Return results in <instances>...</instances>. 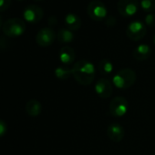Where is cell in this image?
<instances>
[{
	"label": "cell",
	"mask_w": 155,
	"mask_h": 155,
	"mask_svg": "<svg viewBox=\"0 0 155 155\" xmlns=\"http://www.w3.org/2000/svg\"><path fill=\"white\" fill-rule=\"evenodd\" d=\"M146 26L140 21L130 22L126 28L127 37L132 41H139L144 38L146 35Z\"/></svg>",
	"instance_id": "52a82bcc"
},
{
	"label": "cell",
	"mask_w": 155,
	"mask_h": 155,
	"mask_svg": "<svg viewBox=\"0 0 155 155\" xmlns=\"http://www.w3.org/2000/svg\"><path fill=\"white\" fill-rule=\"evenodd\" d=\"M144 22H145V26L150 27V28H154L155 27V14L154 13L147 14L144 18Z\"/></svg>",
	"instance_id": "ffe728a7"
},
{
	"label": "cell",
	"mask_w": 155,
	"mask_h": 155,
	"mask_svg": "<svg viewBox=\"0 0 155 155\" xmlns=\"http://www.w3.org/2000/svg\"><path fill=\"white\" fill-rule=\"evenodd\" d=\"M140 8L147 14L155 11V0H140Z\"/></svg>",
	"instance_id": "d6986e66"
},
{
	"label": "cell",
	"mask_w": 155,
	"mask_h": 155,
	"mask_svg": "<svg viewBox=\"0 0 155 155\" xmlns=\"http://www.w3.org/2000/svg\"><path fill=\"white\" fill-rule=\"evenodd\" d=\"M7 130H8L7 123H6L3 120L0 119V138L3 137V136L6 134Z\"/></svg>",
	"instance_id": "7402d4cb"
},
{
	"label": "cell",
	"mask_w": 155,
	"mask_h": 155,
	"mask_svg": "<svg viewBox=\"0 0 155 155\" xmlns=\"http://www.w3.org/2000/svg\"><path fill=\"white\" fill-rule=\"evenodd\" d=\"M43 9L37 6V5H29L28 6L23 12V18L24 19L30 23V24H36L38 23L42 18H43Z\"/></svg>",
	"instance_id": "ba28073f"
},
{
	"label": "cell",
	"mask_w": 155,
	"mask_h": 155,
	"mask_svg": "<svg viewBox=\"0 0 155 155\" xmlns=\"http://www.w3.org/2000/svg\"><path fill=\"white\" fill-rule=\"evenodd\" d=\"M11 5V0H0V12L5 11L9 8Z\"/></svg>",
	"instance_id": "44dd1931"
},
{
	"label": "cell",
	"mask_w": 155,
	"mask_h": 155,
	"mask_svg": "<svg viewBox=\"0 0 155 155\" xmlns=\"http://www.w3.org/2000/svg\"><path fill=\"white\" fill-rule=\"evenodd\" d=\"M55 76L57 77V79L60 81H66L68 80L69 78L72 76V67L69 68L68 66H59L56 68L55 71Z\"/></svg>",
	"instance_id": "2e32d148"
},
{
	"label": "cell",
	"mask_w": 155,
	"mask_h": 155,
	"mask_svg": "<svg viewBox=\"0 0 155 155\" xmlns=\"http://www.w3.org/2000/svg\"><path fill=\"white\" fill-rule=\"evenodd\" d=\"M154 155H155V154H154Z\"/></svg>",
	"instance_id": "83f0119b"
},
{
	"label": "cell",
	"mask_w": 155,
	"mask_h": 155,
	"mask_svg": "<svg viewBox=\"0 0 155 155\" xmlns=\"http://www.w3.org/2000/svg\"><path fill=\"white\" fill-rule=\"evenodd\" d=\"M99 71H100L101 74H102L104 76L110 75L112 73V71H113V64H112V62L108 58L101 59L100 61V64H99Z\"/></svg>",
	"instance_id": "ac0fdd59"
},
{
	"label": "cell",
	"mask_w": 155,
	"mask_h": 155,
	"mask_svg": "<svg viewBox=\"0 0 155 155\" xmlns=\"http://www.w3.org/2000/svg\"><path fill=\"white\" fill-rule=\"evenodd\" d=\"M1 27H2V18L0 17V28H1Z\"/></svg>",
	"instance_id": "cb8c5ba5"
},
{
	"label": "cell",
	"mask_w": 155,
	"mask_h": 155,
	"mask_svg": "<svg viewBox=\"0 0 155 155\" xmlns=\"http://www.w3.org/2000/svg\"><path fill=\"white\" fill-rule=\"evenodd\" d=\"M58 57H59V60L64 66H69L74 62L76 58V53L71 47L64 46L60 48Z\"/></svg>",
	"instance_id": "7c38bea8"
},
{
	"label": "cell",
	"mask_w": 155,
	"mask_h": 155,
	"mask_svg": "<svg viewBox=\"0 0 155 155\" xmlns=\"http://www.w3.org/2000/svg\"><path fill=\"white\" fill-rule=\"evenodd\" d=\"M42 111V105L37 100H30L26 104V112L31 117L38 116Z\"/></svg>",
	"instance_id": "9a60e30c"
},
{
	"label": "cell",
	"mask_w": 155,
	"mask_h": 155,
	"mask_svg": "<svg viewBox=\"0 0 155 155\" xmlns=\"http://www.w3.org/2000/svg\"><path fill=\"white\" fill-rule=\"evenodd\" d=\"M95 92L101 99H109L113 92L112 83L107 79H100L95 84Z\"/></svg>",
	"instance_id": "30bf717a"
},
{
	"label": "cell",
	"mask_w": 155,
	"mask_h": 155,
	"mask_svg": "<svg viewBox=\"0 0 155 155\" xmlns=\"http://www.w3.org/2000/svg\"><path fill=\"white\" fill-rule=\"evenodd\" d=\"M107 135L110 140L114 142H120L124 138L125 130L119 123H111L107 128Z\"/></svg>",
	"instance_id": "8fae6325"
},
{
	"label": "cell",
	"mask_w": 155,
	"mask_h": 155,
	"mask_svg": "<svg viewBox=\"0 0 155 155\" xmlns=\"http://www.w3.org/2000/svg\"><path fill=\"white\" fill-rule=\"evenodd\" d=\"M57 38L60 43L67 44V43H71L74 40L75 36L73 34V31L68 28H61L58 30L57 34Z\"/></svg>",
	"instance_id": "e0dca14e"
},
{
	"label": "cell",
	"mask_w": 155,
	"mask_h": 155,
	"mask_svg": "<svg viewBox=\"0 0 155 155\" xmlns=\"http://www.w3.org/2000/svg\"><path fill=\"white\" fill-rule=\"evenodd\" d=\"M57 35L50 28H44L40 29L36 36V42L40 47H48L56 39Z\"/></svg>",
	"instance_id": "9c48e42d"
},
{
	"label": "cell",
	"mask_w": 155,
	"mask_h": 155,
	"mask_svg": "<svg viewBox=\"0 0 155 155\" xmlns=\"http://www.w3.org/2000/svg\"><path fill=\"white\" fill-rule=\"evenodd\" d=\"M153 42H154V44H155V35H154V37H153Z\"/></svg>",
	"instance_id": "d4e9b609"
},
{
	"label": "cell",
	"mask_w": 155,
	"mask_h": 155,
	"mask_svg": "<svg viewBox=\"0 0 155 155\" xmlns=\"http://www.w3.org/2000/svg\"><path fill=\"white\" fill-rule=\"evenodd\" d=\"M2 29H3L4 34L7 37L18 38V37L22 36L25 33L27 29V26H26V23L22 19L18 18H13L7 20L3 24Z\"/></svg>",
	"instance_id": "3957f363"
},
{
	"label": "cell",
	"mask_w": 155,
	"mask_h": 155,
	"mask_svg": "<svg viewBox=\"0 0 155 155\" xmlns=\"http://www.w3.org/2000/svg\"><path fill=\"white\" fill-rule=\"evenodd\" d=\"M111 21H113V24L115 25V22H116L115 18H114L113 17H109V18H107V20H106V25L109 26V27H113V25L111 24Z\"/></svg>",
	"instance_id": "603a6c76"
},
{
	"label": "cell",
	"mask_w": 155,
	"mask_h": 155,
	"mask_svg": "<svg viewBox=\"0 0 155 155\" xmlns=\"http://www.w3.org/2000/svg\"><path fill=\"white\" fill-rule=\"evenodd\" d=\"M65 25L68 29L71 31H77L81 27V19L76 14L68 13L65 17Z\"/></svg>",
	"instance_id": "5bb4252c"
},
{
	"label": "cell",
	"mask_w": 155,
	"mask_h": 155,
	"mask_svg": "<svg viewBox=\"0 0 155 155\" xmlns=\"http://www.w3.org/2000/svg\"><path fill=\"white\" fill-rule=\"evenodd\" d=\"M18 1H22V0H18Z\"/></svg>",
	"instance_id": "4316f807"
},
{
	"label": "cell",
	"mask_w": 155,
	"mask_h": 155,
	"mask_svg": "<svg viewBox=\"0 0 155 155\" xmlns=\"http://www.w3.org/2000/svg\"><path fill=\"white\" fill-rule=\"evenodd\" d=\"M150 54H151V48L147 44H140L137 46L132 52V56L137 61H144L148 59Z\"/></svg>",
	"instance_id": "4fadbf2b"
},
{
	"label": "cell",
	"mask_w": 155,
	"mask_h": 155,
	"mask_svg": "<svg viewBox=\"0 0 155 155\" xmlns=\"http://www.w3.org/2000/svg\"><path fill=\"white\" fill-rule=\"evenodd\" d=\"M136 72L129 68L119 70L112 78L113 85L119 90H128L136 81Z\"/></svg>",
	"instance_id": "7a4b0ae2"
},
{
	"label": "cell",
	"mask_w": 155,
	"mask_h": 155,
	"mask_svg": "<svg viewBox=\"0 0 155 155\" xmlns=\"http://www.w3.org/2000/svg\"><path fill=\"white\" fill-rule=\"evenodd\" d=\"M35 1H42V0H35Z\"/></svg>",
	"instance_id": "484cf974"
},
{
	"label": "cell",
	"mask_w": 155,
	"mask_h": 155,
	"mask_svg": "<svg viewBox=\"0 0 155 155\" xmlns=\"http://www.w3.org/2000/svg\"><path fill=\"white\" fill-rule=\"evenodd\" d=\"M110 113L115 118H121L126 115L129 110L128 101L120 96L115 97L110 103Z\"/></svg>",
	"instance_id": "5b68a950"
},
{
	"label": "cell",
	"mask_w": 155,
	"mask_h": 155,
	"mask_svg": "<svg viewBox=\"0 0 155 155\" xmlns=\"http://www.w3.org/2000/svg\"><path fill=\"white\" fill-rule=\"evenodd\" d=\"M87 12L89 17L94 21H103L107 18L108 10L105 5L100 0H93L87 8Z\"/></svg>",
	"instance_id": "277c9868"
},
{
	"label": "cell",
	"mask_w": 155,
	"mask_h": 155,
	"mask_svg": "<svg viewBox=\"0 0 155 155\" xmlns=\"http://www.w3.org/2000/svg\"><path fill=\"white\" fill-rule=\"evenodd\" d=\"M117 8L120 16L130 18L139 11L140 3L138 0H119Z\"/></svg>",
	"instance_id": "8992f818"
},
{
	"label": "cell",
	"mask_w": 155,
	"mask_h": 155,
	"mask_svg": "<svg viewBox=\"0 0 155 155\" xmlns=\"http://www.w3.org/2000/svg\"><path fill=\"white\" fill-rule=\"evenodd\" d=\"M72 76L79 84L83 86L91 85L95 79V67L89 60H79L72 67Z\"/></svg>",
	"instance_id": "6da1fadb"
}]
</instances>
